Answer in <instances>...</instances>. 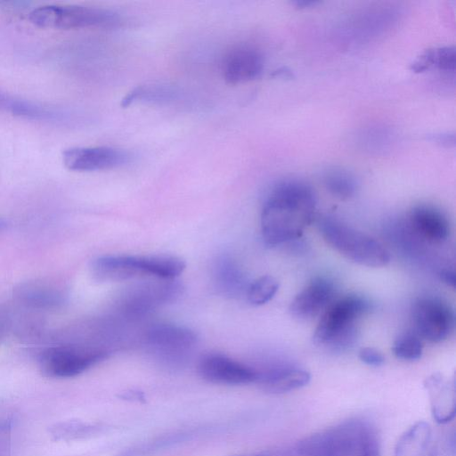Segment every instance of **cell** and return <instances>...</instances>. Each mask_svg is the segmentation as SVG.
<instances>
[{
    "instance_id": "cell-1",
    "label": "cell",
    "mask_w": 456,
    "mask_h": 456,
    "mask_svg": "<svg viewBox=\"0 0 456 456\" xmlns=\"http://www.w3.org/2000/svg\"><path fill=\"white\" fill-rule=\"evenodd\" d=\"M316 200L305 182L287 179L271 190L261 212V232L268 246L290 242L301 237L312 222Z\"/></svg>"
},
{
    "instance_id": "cell-2",
    "label": "cell",
    "mask_w": 456,
    "mask_h": 456,
    "mask_svg": "<svg viewBox=\"0 0 456 456\" xmlns=\"http://www.w3.org/2000/svg\"><path fill=\"white\" fill-rule=\"evenodd\" d=\"M180 257L169 255L103 256L94 260L91 270L100 281H124L140 277L175 280L185 269Z\"/></svg>"
},
{
    "instance_id": "cell-3",
    "label": "cell",
    "mask_w": 456,
    "mask_h": 456,
    "mask_svg": "<svg viewBox=\"0 0 456 456\" xmlns=\"http://www.w3.org/2000/svg\"><path fill=\"white\" fill-rule=\"evenodd\" d=\"M370 308V301L358 294L333 300L314 330V343L332 351L349 348L357 338V320Z\"/></svg>"
},
{
    "instance_id": "cell-4",
    "label": "cell",
    "mask_w": 456,
    "mask_h": 456,
    "mask_svg": "<svg viewBox=\"0 0 456 456\" xmlns=\"http://www.w3.org/2000/svg\"><path fill=\"white\" fill-rule=\"evenodd\" d=\"M110 354L106 346L88 338L71 339L52 345L38 355V364L44 375L53 379L76 377Z\"/></svg>"
},
{
    "instance_id": "cell-5",
    "label": "cell",
    "mask_w": 456,
    "mask_h": 456,
    "mask_svg": "<svg viewBox=\"0 0 456 456\" xmlns=\"http://www.w3.org/2000/svg\"><path fill=\"white\" fill-rule=\"evenodd\" d=\"M369 427L351 419L297 441L276 456H354Z\"/></svg>"
},
{
    "instance_id": "cell-6",
    "label": "cell",
    "mask_w": 456,
    "mask_h": 456,
    "mask_svg": "<svg viewBox=\"0 0 456 456\" xmlns=\"http://www.w3.org/2000/svg\"><path fill=\"white\" fill-rule=\"evenodd\" d=\"M318 226L329 245L356 264L382 267L390 262L388 250L379 240L334 217H321Z\"/></svg>"
},
{
    "instance_id": "cell-7",
    "label": "cell",
    "mask_w": 456,
    "mask_h": 456,
    "mask_svg": "<svg viewBox=\"0 0 456 456\" xmlns=\"http://www.w3.org/2000/svg\"><path fill=\"white\" fill-rule=\"evenodd\" d=\"M29 20L37 27L59 29L111 26L119 16L110 10L77 4H46L35 8Z\"/></svg>"
},
{
    "instance_id": "cell-8",
    "label": "cell",
    "mask_w": 456,
    "mask_h": 456,
    "mask_svg": "<svg viewBox=\"0 0 456 456\" xmlns=\"http://www.w3.org/2000/svg\"><path fill=\"white\" fill-rule=\"evenodd\" d=\"M183 290V286L175 280L144 281L124 290L116 301V309L125 318H141L163 305L175 301Z\"/></svg>"
},
{
    "instance_id": "cell-9",
    "label": "cell",
    "mask_w": 456,
    "mask_h": 456,
    "mask_svg": "<svg viewBox=\"0 0 456 456\" xmlns=\"http://www.w3.org/2000/svg\"><path fill=\"white\" fill-rule=\"evenodd\" d=\"M196 333L183 326L159 323L148 329L145 344L159 361L180 365L197 344Z\"/></svg>"
},
{
    "instance_id": "cell-10",
    "label": "cell",
    "mask_w": 456,
    "mask_h": 456,
    "mask_svg": "<svg viewBox=\"0 0 456 456\" xmlns=\"http://www.w3.org/2000/svg\"><path fill=\"white\" fill-rule=\"evenodd\" d=\"M411 319L416 334L431 343L447 338L454 325L453 311L436 297L418 298L411 309Z\"/></svg>"
},
{
    "instance_id": "cell-11",
    "label": "cell",
    "mask_w": 456,
    "mask_h": 456,
    "mask_svg": "<svg viewBox=\"0 0 456 456\" xmlns=\"http://www.w3.org/2000/svg\"><path fill=\"white\" fill-rule=\"evenodd\" d=\"M62 160L69 170L92 172L122 167L129 162L130 154L109 146L72 147L63 152Z\"/></svg>"
},
{
    "instance_id": "cell-12",
    "label": "cell",
    "mask_w": 456,
    "mask_h": 456,
    "mask_svg": "<svg viewBox=\"0 0 456 456\" xmlns=\"http://www.w3.org/2000/svg\"><path fill=\"white\" fill-rule=\"evenodd\" d=\"M198 371L207 381L224 385H244L256 381L254 367L220 354L203 356Z\"/></svg>"
},
{
    "instance_id": "cell-13",
    "label": "cell",
    "mask_w": 456,
    "mask_h": 456,
    "mask_svg": "<svg viewBox=\"0 0 456 456\" xmlns=\"http://www.w3.org/2000/svg\"><path fill=\"white\" fill-rule=\"evenodd\" d=\"M0 111L35 121L66 125L74 120L68 110L20 98L0 91Z\"/></svg>"
},
{
    "instance_id": "cell-14",
    "label": "cell",
    "mask_w": 456,
    "mask_h": 456,
    "mask_svg": "<svg viewBox=\"0 0 456 456\" xmlns=\"http://www.w3.org/2000/svg\"><path fill=\"white\" fill-rule=\"evenodd\" d=\"M13 297L26 308L37 311H57L68 302V294L62 288L43 281L19 284L14 289Z\"/></svg>"
},
{
    "instance_id": "cell-15",
    "label": "cell",
    "mask_w": 456,
    "mask_h": 456,
    "mask_svg": "<svg viewBox=\"0 0 456 456\" xmlns=\"http://www.w3.org/2000/svg\"><path fill=\"white\" fill-rule=\"evenodd\" d=\"M334 296V284L326 278L315 277L293 298L289 312L298 320L313 319L328 307Z\"/></svg>"
},
{
    "instance_id": "cell-16",
    "label": "cell",
    "mask_w": 456,
    "mask_h": 456,
    "mask_svg": "<svg viewBox=\"0 0 456 456\" xmlns=\"http://www.w3.org/2000/svg\"><path fill=\"white\" fill-rule=\"evenodd\" d=\"M256 383L269 394H284L306 386L310 373L302 368L290 364H271L256 369Z\"/></svg>"
},
{
    "instance_id": "cell-17",
    "label": "cell",
    "mask_w": 456,
    "mask_h": 456,
    "mask_svg": "<svg viewBox=\"0 0 456 456\" xmlns=\"http://www.w3.org/2000/svg\"><path fill=\"white\" fill-rule=\"evenodd\" d=\"M264 61L260 53L249 46H237L223 59V77L229 84H240L257 77L263 70Z\"/></svg>"
},
{
    "instance_id": "cell-18",
    "label": "cell",
    "mask_w": 456,
    "mask_h": 456,
    "mask_svg": "<svg viewBox=\"0 0 456 456\" xmlns=\"http://www.w3.org/2000/svg\"><path fill=\"white\" fill-rule=\"evenodd\" d=\"M409 222L416 234L428 242L441 243L450 233V224L445 216L429 205L414 207L410 213Z\"/></svg>"
},
{
    "instance_id": "cell-19",
    "label": "cell",
    "mask_w": 456,
    "mask_h": 456,
    "mask_svg": "<svg viewBox=\"0 0 456 456\" xmlns=\"http://www.w3.org/2000/svg\"><path fill=\"white\" fill-rule=\"evenodd\" d=\"M434 419L440 424L450 422L456 412L454 384L442 375L433 374L425 381Z\"/></svg>"
},
{
    "instance_id": "cell-20",
    "label": "cell",
    "mask_w": 456,
    "mask_h": 456,
    "mask_svg": "<svg viewBox=\"0 0 456 456\" xmlns=\"http://www.w3.org/2000/svg\"><path fill=\"white\" fill-rule=\"evenodd\" d=\"M219 426H204L178 429L148 439L123 451L118 456H146L191 441L202 435L220 429Z\"/></svg>"
},
{
    "instance_id": "cell-21",
    "label": "cell",
    "mask_w": 456,
    "mask_h": 456,
    "mask_svg": "<svg viewBox=\"0 0 456 456\" xmlns=\"http://www.w3.org/2000/svg\"><path fill=\"white\" fill-rule=\"evenodd\" d=\"M214 282L218 291L229 297H239L249 284L238 263L229 256L219 257L214 265Z\"/></svg>"
},
{
    "instance_id": "cell-22",
    "label": "cell",
    "mask_w": 456,
    "mask_h": 456,
    "mask_svg": "<svg viewBox=\"0 0 456 456\" xmlns=\"http://www.w3.org/2000/svg\"><path fill=\"white\" fill-rule=\"evenodd\" d=\"M430 440L429 424L418 421L400 436L395 448V456H426Z\"/></svg>"
},
{
    "instance_id": "cell-23",
    "label": "cell",
    "mask_w": 456,
    "mask_h": 456,
    "mask_svg": "<svg viewBox=\"0 0 456 456\" xmlns=\"http://www.w3.org/2000/svg\"><path fill=\"white\" fill-rule=\"evenodd\" d=\"M178 92L168 86H137L122 99L121 106L127 107L134 102H168L174 101Z\"/></svg>"
},
{
    "instance_id": "cell-24",
    "label": "cell",
    "mask_w": 456,
    "mask_h": 456,
    "mask_svg": "<svg viewBox=\"0 0 456 456\" xmlns=\"http://www.w3.org/2000/svg\"><path fill=\"white\" fill-rule=\"evenodd\" d=\"M101 427L93 423L68 420L55 423L49 428V434L54 440H74L87 437L98 433Z\"/></svg>"
},
{
    "instance_id": "cell-25",
    "label": "cell",
    "mask_w": 456,
    "mask_h": 456,
    "mask_svg": "<svg viewBox=\"0 0 456 456\" xmlns=\"http://www.w3.org/2000/svg\"><path fill=\"white\" fill-rule=\"evenodd\" d=\"M323 183L330 194L341 200L351 198L356 191L354 178L343 170L327 171L323 176Z\"/></svg>"
},
{
    "instance_id": "cell-26",
    "label": "cell",
    "mask_w": 456,
    "mask_h": 456,
    "mask_svg": "<svg viewBox=\"0 0 456 456\" xmlns=\"http://www.w3.org/2000/svg\"><path fill=\"white\" fill-rule=\"evenodd\" d=\"M278 289V281L271 275H264L248 285L246 296L250 304L262 305L269 302Z\"/></svg>"
},
{
    "instance_id": "cell-27",
    "label": "cell",
    "mask_w": 456,
    "mask_h": 456,
    "mask_svg": "<svg viewBox=\"0 0 456 456\" xmlns=\"http://www.w3.org/2000/svg\"><path fill=\"white\" fill-rule=\"evenodd\" d=\"M394 354L401 360L416 361L421 357L423 346L416 333L400 335L392 346Z\"/></svg>"
},
{
    "instance_id": "cell-28",
    "label": "cell",
    "mask_w": 456,
    "mask_h": 456,
    "mask_svg": "<svg viewBox=\"0 0 456 456\" xmlns=\"http://www.w3.org/2000/svg\"><path fill=\"white\" fill-rule=\"evenodd\" d=\"M456 63L455 49L452 46L436 48L435 65L443 71H454Z\"/></svg>"
},
{
    "instance_id": "cell-29",
    "label": "cell",
    "mask_w": 456,
    "mask_h": 456,
    "mask_svg": "<svg viewBox=\"0 0 456 456\" xmlns=\"http://www.w3.org/2000/svg\"><path fill=\"white\" fill-rule=\"evenodd\" d=\"M436 48H428L425 50L415 61L411 64V69L415 73H420L428 70L435 65Z\"/></svg>"
},
{
    "instance_id": "cell-30",
    "label": "cell",
    "mask_w": 456,
    "mask_h": 456,
    "mask_svg": "<svg viewBox=\"0 0 456 456\" xmlns=\"http://www.w3.org/2000/svg\"><path fill=\"white\" fill-rule=\"evenodd\" d=\"M359 359L365 364L379 367L385 362L384 355L373 347H362L358 353Z\"/></svg>"
},
{
    "instance_id": "cell-31",
    "label": "cell",
    "mask_w": 456,
    "mask_h": 456,
    "mask_svg": "<svg viewBox=\"0 0 456 456\" xmlns=\"http://www.w3.org/2000/svg\"><path fill=\"white\" fill-rule=\"evenodd\" d=\"M355 456H381L377 432L366 440Z\"/></svg>"
},
{
    "instance_id": "cell-32",
    "label": "cell",
    "mask_w": 456,
    "mask_h": 456,
    "mask_svg": "<svg viewBox=\"0 0 456 456\" xmlns=\"http://www.w3.org/2000/svg\"><path fill=\"white\" fill-rule=\"evenodd\" d=\"M12 326V318L7 309L0 307V342L4 338Z\"/></svg>"
},
{
    "instance_id": "cell-33",
    "label": "cell",
    "mask_w": 456,
    "mask_h": 456,
    "mask_svg": "<svg viewBox=\"0 0 456 456\" xmlns=\"http://www.w3.org/2000/svg\"><path fill=\"white\" fill-rule=\"evenodd\" d=\"M440 278L446 285L452 287V289L455 288L456 278L455 273L452 270L444 269L440 273Z\"/></svg>"
},
{
    "instance_id": "cell-34",
    "label": "cell",
    "mask_w": 456,
    "mask_h": 456,
    "mask_svg": "<svg viewBox=\"0 0 456 456\" xmlns=\"http://www.w3.org/2000/svg\"><path fill=\"white\" fill-rule=\"evenodd\" d=\"M447 451L450 456L455 455V437L454 433L450 434L447 440Z\"/></svg>"
},
{
    "instance_id": "cell-35",
    "label": "cell",
    "mask_w": 456,
    "mask_h": 456,
    "mask_svg": "<svg viewBox=\"0 0 456 456\" xmlns=\"http://www.w3.org/2000/svg\"><path fill=\"white\" fill-rule=\"evenodd\" d=\"M12 427V421L11 419L0 420V433L11 429Z\"/></svg>"
},
{
    "instance_id": "cell-36",
    "label": "cell",
    "mask_w": 456,
    "mask_h": 456,
    "mask_svg": "<svg viewBox=\"0 0 456 456\" xmlns=\"http://www.w3.org/2000/svg\"><path fill=\"white\" fill-rule=\"evenodd\" d=\"M235 456H274V454L272 452L264 451V452L240 454V455H235Z\"/></svg>"
},
{
    "instance_id": "cell-37",
    "label": "cell",
    "mask_w": 456,
    "mask_h": 456,
    "mask_svg": "<svg viewBox=\"0 0 456 456\" xmlns=\"http://www.w3.org/2000/svg\"><path fill=\"white\" fill-rule=\"evenodd\" d=\"M315 4H317V2H314V1H297L296 2V4L297 6H302V7H308V6H311V5H314Z\"/></svg>"
},
{
    "instance_id": "cell-38",
    "label": "cell",
    "mask_w": 456,
    "mask_h": 456,
    "mask_svg": "<svg viewBox=\"0 0 456 456\" xmlns=\"http://www.w3.org/2000/svg\"><path fill=\"white\" fill-rule=\"evenodd\" d=\"M8 224L5 220L0 218V231L4 230L7 227Z\"/></svg>"
},
{
    "instance_id": "cell-39",
    "label": "cell",
    "mask_w": 456,
    "mask_h": 456,
    "mask_svg": "<svg viewBox=\"0 0 456 456\" xmlns=\"http://www.w3.org/2000/svg\"><path fill=\"white\" fill-rule=\"evenodd\" d=\"M428 456H438V452H437L436 448V447H435V448H432V449L429 451V452H428Z\"/></svg>"
}]
</instances>
